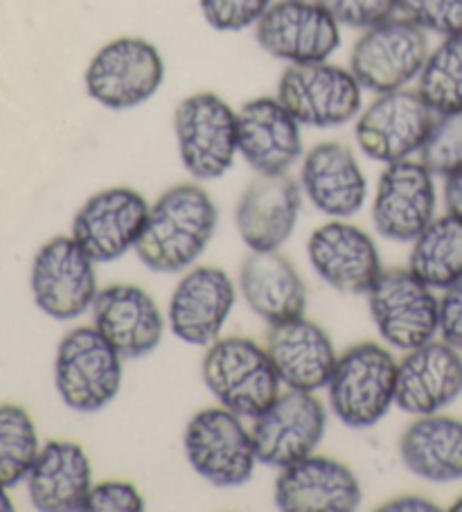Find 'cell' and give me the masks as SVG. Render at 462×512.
<instances>
[{"mask_svg":"<svg viewBox=\"0 0 462 512\" xmlns=\"http://www.w3.org/2000/svg\"><path fill=\"white\" fill-rule=\"evenodd\" d=\"M417 79V93L435 116L462 111V32L444 37L440 46L429 52Z\"/></svg>","mask_w":462,"mask_h":512,"instance_id":"30","label":"cell"},{"mask_svg":"<svg viewBox=\"0 0 462 512\" xmlns=\"http://www.w3.org/2000/svg\"><path fill=\"white\" fill-rule=\"evenodd\" d=\"M368 303L379 334L399 350L424 346L440 330V300L411 269L381 271Z\"/></svg>","mask_w":462,"mask_h":512,"instance_id":"10","label":"cell"},{"mask_svg":"<svg viewBox=\"0 0 462 512\" xmlns=\"http://www.w3.org/2000/svg\"><path fill=\"white\" fill-rule=\"evenodd\" d=\"M217 228V206L197 183L174 185L149 208L136 244L140 262L156 273H179L206 251Z\"/></svg>","mask_w":462,"mask_h":512,"instance_id":"1","label":"cell"},{"mask_svg":"<svg viewBox=\"0 0 462 512\" xmlns=\"http://www.w3.org/2000/svg\"><path fill=\"white\" fill-rule=\"evenodd\" d=\"M399 454L408 472L431 483L462 479V422L449 416H420L404 431Z\"/></svg>","mask_w":462,"mask_h":512,"instance_id":"28","label":"cell"},{"mask_svg":"<svg viewBox=\"0 0 462 512\" xmlns=\"http://www.w3.org/2000/svg\"><path fill=\"white\" fill-rule=\"evenodd\" d=\"M352 70L316 61L291 64L278 84V100L300 125L314 129L341 127L357 118L363 93Z\"/></svg>","mask_w":462,"mask_h":512,"instance_id":"6","label":"cell"},{"mask_svg":"<svg viewBox=\"0 0 462 512\" xmlns=\"http://www.w3.org/2000/svg\"><path fill=\"white\" fill-rule=\"evenodd\" d=\"M327 416L323 404L307 391L280 393L264 413L255 418L251 436L257 461L284 470L312 456L325 436Z\"/></svg>","mask_w":462,"mask_h":512,"instance_id":"14","label":"cell"},{"mask_svg":"<svg viewBox=\"0 0 462 512\" xmlns=\"http://www.w3.org/2000/svg\"><path fill=\"white\" fill-rule=\"evenodd\" d=\"M55 384L73 411L95 413L120 391L122 355L97 328H75L59 343Z\"/></svg>","mask_w":462,"mask_h":512,"instance_id":"4","label":"cell"},{"mask_svg":"<svg viewBox=\"0 0 462 512\" xmlns=\"http://www.w3.org/2000/svg\"><path fill=\"white\" fill-rule=\"evenodd\" d=\"M183 447L192 470L217 488L248 483L260 463L251 431L224 406L199 411L185 427Z\"/></svg>","mask_w":462,"mask_h":512,"instance_id":"5","label":"cell"},{"mask_svg":"<svg viewBox=\"0 0 462 512\" xmlns=\"http://www.w3.org/2000/svg\"><path fill=\"white\" fill-rule=\"evenodd\" d=\"M233 307L235 285L224 269H192L170 300L172 332L190 346H210L219 339Z\"/></svg>","mask_w":462,"mask_h":512,"instance_id":"21","label":"cell"},{"mask_svg":"<svg viewBox=\"0 0 462 512\" xmlns=\"http://www.w3.org/2000/svg\"><path fill=\"white\" fill-rule=\"evenodd\" d=\"M435 122V113L417 91L381 93L357 122L361 152L377 163L406 161L420 152Z\"/></svg>","mask_w":462,"mask_h":512,"instance_id":"13","label":"cell"},{"mask_svg":"<svg viewBox=\"0 0 462 512\" xmlns=\"http://www.w3.org/2000/svg\"><path fill=\"white\" fill-rule=\"evenodd\" d=\"M14 506H12V499L7 497L5 492V485H0V512H12Z\"/></svg>","mask_w":462,"mask_h":512,"instance_id":"40","label":"cell"},{"mask_svg":"<svg viewBox=\"0 0 462 512\" xmlns=\"http://www.w3.org/2000/svg\"><path fill=\"white\" fill-rule=\"evenodd\" d=\"M266 352L280 382L293 391L314 393L330 384L336 366V352L327 332L305 316L271 325Z\"/></svg>","mask_w":462,"mask_h":512,"instance_id":"24","label":"cell"},{"mask_svg":"<svg viewBox=\"0 0 462 512\" xmlns=\"http://www.w3.org/2000/svg\"><path fill=\"white\" fill-rule=\"evenodd\" d=\"M149 206L131 188L93 194L73 222V237L93 262H113L136 249L147 224Z\"/></svg>","mask_w":462,"mask_h":512,"instance_id":"15","label":"cell"},{"mask_svg":"<svg viewBox=\"0 0 462 512\" xmlns=\"http://www.w3.org/2000/svg\"><path fill=\"white\" fill-rule=\"evenodd\" d=\"M417 278L431 289H447L462 278V217L433 219L413 242L411 262Z\"/></svg>","mask_w":462,"mask_h":512,"instance_id":"29","label":"cell"},{"mask_svg":"<svg viewBox=\"0 0 462 512\" xmlns=\"http://www.w3.org/2000/svg\"><path fill=\"white\" fill-rule=\"evenodd\" d=\"M275 503L287 512H352L361 506V483L348 465L307 456L284 467L275 481Z\"/></svg>","mask_w":462,"mask_h":512,"instance_id":"19","label":"cell"},{"mask_svg":"<svg viewBox=\"0 0 462 512\" xmlns=\"http://www.w3.org/2000/svg\"><path fill=\"white\" fill-rule=\"evenodd\" d=\"M440 334L442 341L462 350V278L444 289L440 298Z\"/></svg>","mask_w":462,"mask_h":512,"instance_id":"37","label":"cell"},{"mask_svg":"<svg viewBox=\"0 0 462 512\" xmlns=\"http://www.w3.org/2000/svg\"><path fill=\"white\" fill-rule=\"evenodd\" d=\"M397 12L440 37L462 32V0H397Z\"/></svg>","mask_w":462,"mask_h":512,"instance_id":"33","label":"cell"},{"mask_svg":"<svg viewBox=\"0 0 462 512\" xmlns=\"http://www.w3.org/2000/svg\"><path fill=\"white\" fill-rule=\"evenodd\" d=\"M201 14L219 32H239L257 25L273 0H199Z\"/></svg>","mask_w":462,"mask_h":512,"instance_id":"34","label":"cell"},{"mask_svg":"<svg viewBox=\"0 0 462 512\" xmlns=\"http://www.w3.org/2000/svg\"><path fill=\"white\" fill-rule=\"evenodd\" d=\"M332 19L348 28L370 30L375 25L393 19L397 0H318Z\"/></svg>","mask_w":462,"mask_h":512,"instance_id":"35","label":"cell"},{"mask_svg":"<svg viewBox=\"0 0 462 512\" xmlns=\"http://www.w3.org/2000/svg\"><path fill=\"white\" fill-rule=\"evenodd\" d=\"M379 510H440L435 503H431L429 499L422 497H404V499H395L381 506Z\"/></svg>","mask_w":462,"mask_h":512,"instance_id":"39","label":"cell"},{"mask_svg":"<svg viewBox=\"0 0 462 512\" xmlns=\"http://www.w3.org/2000/svg\"><path fill=\"white\" fill-rule=\"evenodd\" d=\"M451 510H453V512H462V497H460L456 503H453Z\"/></svg>","mask_w":462,"mask_h":512,"instance_id":"41","label":"cell"},{"mask_svg":"<svg viewBox=\"0 0 462 512\" xmlns=\"http://www.w3.org/2000/svg\"><path fill=\"white\" fill-rule=\"evenodd\" d=\"M41 452L37 427L16 404L0 406V485L14 488L30 474Z\"/></svg>","mask_w":462,"mask_h":512,"instance_id":"31","label":"cell"},{"mask_svg":"<svg viewBox=\"0 0 462 512\" xmlns=\"http://www.w3.org/2000/svg\"><path fill=\"white\" fill-rule=\"evenodd\" d=\"M372 219L381 237L415 242L435 219L433 174L422 163H390L379 179Z\"/></svg>","mask_w":462,"mask_h":512,"instance_id":"16","label":"cell"},{"mask_svg":"<svg viewBox=\"0 0 462 512\" xmlns=\"http://www.w3.org/2000/svg\"><path fill=\"white\" fill-rule=\"evenodd\" d=\"M300 122L278 97H257L237 111V147L257 174H284L302 156Z\"/></svg>","mask_w":462,"mask_h":512,"instance_id":"18","label":"cell"},{"mask_svg":"<svg viewBox=\"0 0 462 512\" xmlns=\"http://www.w3.org/2000/svg\"><path fill=\"white\" fill-rule=\"evenodd\" d=\"M420 163L433 176H444V179L462 172V111L435 116L420 149Z\"/></svg>","mask_w":462,"mask_h":512,"instance_id":"32","label":"cell"},{"mask_svg":"<svg viewBox=\"0 0 462 512\" xmlns=\"http://www.w3.org/2000/svg\"><path fill=\"white\" fill-rule=\"evenodd\" d=\"M91 488V461L82 447L66 440H52L41 447L28 474V492L34 508L43 512L84 510Z\"/></svg>","mask_w":462,"mask_h":512,"instance_id":"26","label":"cell"},{"mask_svg":"<svg viewBox=\"0 0 462 512\" xmlns=\"http://www.w3.org/2000/svg\"><path fill=\"white\" fill-rule=\"evenodd\" d=\"M300 188L291 176L260 174L237 203V231L251 251H278L289 240L300 213Z\"/></svg>","mask_w":462,"mask_h":512,"instance_id":"22","label":"cell"},{"mask_svg":"<svg viewBox=\"0 0 462 512\" xmlns=\"http://www.w3.org/2000/svg\"><path fill=\"white\" fill-rule=\"evenodd\" d=\"M260 48L289 64L327 61L341 46L339 23L318 0H280L255 25Z\"/></svg>","mask_w":462,"mask_h":512,"instance_id":"11","label":"cell"},{"mask_svg":"<svg viewBox=\"0 0 462 512\" xmlns=\"http://www.w3.org/2000/svg\"><path fill=\"white\" fill-rule=\"evenodd\" d=\"M462 393L460 350L447 341H429L408 350L397 366L395 404L411 416H431Z\"/></svg>","mask_w":462,"mask_h":512,"instance_id":"17","label":"cell"},{"mask_svg":"<svg viewBox=\"0 0 462 512\" xmlns=\"http://www.w3.org/2000/svg\"><path fill=\"white\" fill-rule=\"evenodd\" d=\"M397 361L379 343H359L336 359L330 377V404L343 425L368 429L395 404Z\"/></svg>","mask_w":462,"mask_h":512,"instance_id":"3","label":"cell"},{"mask_svg":"<svg viewBox=\"0 0 462 512\" xmlns=\"http://www.w3.org/2000/svg\"><path fill=\"white\" fill-rule=\"evenodd\" d=\"M248 307L269 325L305 314L307 289L298 271L278 251H253L239 271Z\"/></svg>","mask_w":462,"mask_h":512,"instance_id":"27","label":"cell"},{"mask_svg":"<svg viewBox=\"0 0 462 512\" xmlns=\"http://www.w3.org/2000/svg\"><path fill=\"white\" fill-rule=\"evenodd\" d=\"M93 319L97 332L122 357H145L163 341V314L154 298L136 285H111L97 291Z\"/></svg>","mask_w":462,"mask_h":512,"instance_id":"23","label":"cell"},{"mask_svg":"<svg viewBox=\"0 0 462 512\" xmlns=\"http://www.w3.org/2000/svg\"><path fill=\"white\" fill-rule=\"evenodd\" d=\"M429 57L426 32L413 21L388 19L363 32L354 43L350 70L368 91L390 93L420 77Z\"/></svg>","mask_w":462,"mask_h":512,"instance_id":"9","label":"cell"},{"mask_svg":"<svg viewBox=\"0 0 462 512\" xmlns=\"http://www.w3.org/2000/svg\"><path fill=\"white\" fill-rule=\"evenodd\" d=\"M203 382L224 409L239 418H257L280 395V377L269 352L244 337L210 343L203 357Z\"/></svg>","mask_w":462,"mask_h":512,"instance_id":"2","label":"cell"},{"mask_svg":"<svg viewBox=\"0 0 462 512\" xmlns=\"http://www.w3.org/2000/svg\"><path fill=\"white\" fill-rule=\"evenodd\" d=\"M302 188L321 213L345 219L366 203L368 183L352 149L341 143H321L302 163Z\"/></svg>","mask_w":462,"mask_h":512,"instance_id":"25","label":"cell"},{"mask_svg":"<svg viewBox=\"0 0 462 512\" xmlns=\"http://www.w3.org/2000/svg\"><path fill=\"white\" fill-rule=\"evenodd\" d=\"M444 203H447V213L462 217V172L447 176V183H444Z\"/></svg>","mask_w":462,"mask_h":512,"instance_id":"38","label":"cell"},{"mask_svg":"<svg viewBox=\"0 0 462 512\" xmlns=\"http://www.w3.org/2000/svg\"><path fill=\"white\" fill-rule=\"evenodd\" d=\"M307 253L318 276L343 294H368L384 271L372 237L352 224L332 222L316 228Z\"/></svg>","mask_w":462,"mask_h":512,"instance_id":"20","label":"cell"},{"mask_svg":"<svg viewBox=\"0 0 462 512\" xmlns=\"http://www.w3.org/2000/svg\"><path fill=\"white\" fill-rule=\"evenodd\" d=\"M84 510L91 512H140L145 510V499L133 483L104 481L88 492Z\"/></svg>","mask_w":462,"mask_h":512,"instance_id":"36","label":"cell"},{"mask_svg":"<svg viewBox=\"0 0 462 512\" xmlns=\"http://www.w3.org/2000/svg\"><path fill=\"white\" fill-rule=\"evenodd\" d=\"M174 129L183 167L194 179H219L233 167L239 152L237 113L219 95L185 97L176 109Z\"/></svg>","mask_w":462,"mask_h":512,"instance_id":"7","label":"cell"},{"mask_svg":"<svg viewBox=\"0 0 462 512\" xmlns=\"http://www.w3.org/2000/svg\"><path fill=\"white\" fill-rule=\"evenodd\" d=\"M93 260L75 237H55L32 264V294L43 314L55 321H73L88 312L97 298Z\"/></svg>","mask_w":462,"mask_h":512,"instance_id":"12","label":"cell"},{"mask_svg":"<svg viewBox=\"0 0 462 512\" xmlns=\"http://www.w3.org/2000/svg\"><path fill=\"white\" fill-rule=\"evenodd\" d=\"M86 91L106 109L124 111L145 104L165 79L161 52L149 41L122 37L97 52L86 68Z\"/></svg>","mask_w":462,"mask_h":512,"instance_id":"8","label":"cell"}]
</instances>
